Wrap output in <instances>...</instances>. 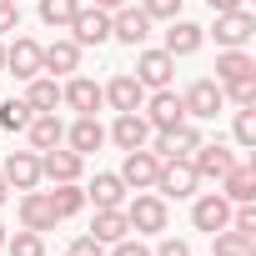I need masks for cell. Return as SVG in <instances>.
<instances>
[{
	"label": "cell",
	"instance_id": "39",
	"mask_svg": "<svg viewBox=\"0 0 256 256\" xmlns=\"http://www.w3.org/2000/svg\"><path fill=\"white\" fill-rule=\"evenodd\" d=\"M110 256H151V246H141V241H131V236H120Z\"/></svg>",
	"mask_w": 256,
	"mask_h": 256
},
{
	"label": "cell",
	"instance_id": "2",
	"mask_svg": "<svg viewBox=\"0 0 256 256\" xmlns=\"http://www.w3.org/2000/svg\"><path fill=\"white\" fill-rule=\"evenodd\" d=\"M196 186H201V176H196L191 161H161L151 191H156L161 201H186V196H196Z\"/></svg>",
	"mask_w": 256,
	"mask_h": 256
},
{
	"label": "cell",
	"instance_id": "23",
	"mask_svg": "<svg viewBox=\"0 0 256 256\" xmlns=\"http://www.w3.org/2000/svg\"><path fill=\"white\" fill-rule=\"evenodd\" d=\"M40 70H50V76L80 70V46H76V40H50V46H40Z\"/></svg>",
	"mask_w": 256,
	"mask_h": 256
},
{
	"label": "cell",
	"instance_id": "1",
	"mask_svg": "<svg viewBox=\"0 0 256 256\" xmlns=\"http://www.w3.org/2000/svg\"><path fill=\"white\" fill-rule=\"evenodd\" d=\"M120 211H126V221H131L136 236H156V231L171 226V211H166V201H161L156 191H141L131 206H120Z\"/></svg>",
	"mask_w": 256,
	"mask_h": 256
},
{
	"label": "cell",
	"instance_id": "40",
	"mask_svg": "<svg viewBox=\"0 0 256 256\" xmlns=\"http://www.w3.org/2000/svg\"><path fill=\"white\" fill-rule=\"evenodd\" d=\"M206 6H211V10L221 16V10H241V6H246V0H206Z\"/></svg>",
	"mask_w": 256,
	"mask_h": 256
},
{
	"label": "cell",
	"instance_id": "26",
	"mask_svg": "<svg viewBox=\"0 0 256 256\" xmlns=\"http://www.w3.org/2000/svg\"><path fill=\"white\" fill-rule=\"evenodd\" d=\"M26 106H30V110H56V106H60V86H56V76H46V70L30 76V80H26Z\"/></svg>",
	"mask_w": 256,
	"mask_h": 256
},
{
	"label": "cell",
	"instance_id": "25",
	"mask_svg": "<svg viewBox=\"0 0 256 256\" xmlns=\"http://www.w3.org/2000/svg\"><path fill=\"white\" fill-rule=\"evenodd\" d=\"M86 201H96V206H126V181L116 171H96V181L86 186Z\"/></svg>",
	"mask_w": 256,
	"mask_h": 256
},
{
	"label": "cell",
	"instance_id": "4",
	"mask_svg": "<svg viewBox=\"0 0 256 256\" xmlns=\"http://www.w3.org/2000/svg\"><path fill=\"white\" fill-rule=\"evenodd\" d=\"M141 116H146L151 131H171V126L186 120V106H181V96H176L171 86H161V90H151V96L141 100Z\"/></svg>",
	"mask_w": 256,
	"mask_h": 256
},
{
	"label": "cell",
	"instance_id": "31",
	"mask_svg": "<svg viewBox=\"0 0 256 256\" xmlns=\"http://www.w3.org/2000/svg\"><path fill=\"white\" fill-rule=\"evenodd\" d=\"M6 251H10V256H46V236L20 226L16 236H6Z\"/></svg>",
	"mask_w": 256,
	"mask_h": 256
},
{
	"label": "cell",
	"instance_id": "36",
	"mask_svg": "<svg viewBox=\"0 0 256 256\" xmlns=\"http://www.w3.org/2000/svg\"><path fill=\"white\" fill-rule=\"evenodd\" d=\"M66 256H106V246H100V241H96V236H76V241H70V251H66Z\"/></svg>",
	"mask_w": 256,
	"mask_h": 256
},
{
	"label": "cell",
	"instance_id": "24",
	"mask_svg": "<svg viewBox=\"0 0 256 256\" xmlns=\"http://www.w3.org/2000/svg\"><path fill=\"white\" fill-rule=\"evenodd\" d=\"M221 196H226L231 206H241V201H256V171L236 161V166L221 176Z\"/></svg>",
	"mask_w": 256,
	"mask_h": 256
},
{
	"label": "cell",
	"instance_id": "7",
	"mask_svg": "<svg viewBox=\"0 0 256 256\" xmlns=\"http://www.w3.org/2000/svg\"><path fill=\"white\" fill-rule=\"evenodd\" d=\"M146 36H151V16H146L141 6L110 10V40H120V46H146Z\"/></svg>",
	"mask_w": 256,
	"mask_h": 256
},
{
	"label": "cell",
	"instance_id": "21",
	"mask_svg": "<svg viewBox=\"0 0 256 256\" xmlns=\"http://www.w3.org/2000/svg\"><path fill=\"white\" fill-rule=\"evenodd\" d=\"M66 146H70L76 156H90V151H100V146H106V126H100L96 116H76V126L66 131Z\"/></svg>",
	"mask_w": 256,
	"mask_h": 256
},
{
	"label": "cell",
	"instance_id": "27",
	"mask_svg": "<svg viewBox=\"0 0 256 256\" xmlns=\"http://www.w3.org/2000/svg\"><path fill=\"white\" fill-rule=\"evenodd\" d=\"M50 196V206H56V216L66 221V216H76L80 206H86V191H80V181H56V191H46Z\"/></svg>",
	"mask_w": 256,
	"mask_h": 256
},
{
	"label": "cell",
	"instance_id": "30",
	"mask_svg": "<svg viewBox=\"0 0 256 256\" xmlns=\"http://www.w3.org/2000/svg\"><path fill=\"white\" fill-rule=\"evenodd\" d=\"M211 241H216V256H256V241L251 236H241V231H211Z\"/></svg>",
	"mask_w": 256,
	"mask_h": 256
},
{
	"label": "cell",
	"instance_id": "35",
	"mask_svg": "<svg viewBox=\"0 0 256 256\" xmlns=\"http://www.w3.org/2000/svg\"><path fill=\"white\" fill-rule=\"evenodd\" d=\"M141 10H146L151 20H176V16H181V0H141Z\"/></svg>",
	"mask_w": 256,
	"mask_h": 256
},
{
	"label": "cell",
	"instance_id": "17",
	"mask_svg": "<svg viewBox=\"0 0 256 256\" xmlns=\"http://www.w3.org/2000/svg\"><path fill=\"white\" fill-rule=\"evenodd\" d=\"M120 151H141L146 141H151V126H146V116L141 110H120L116 116V126H110V131H106Z\"/></svg>",
	"mask_w": 256,
	"mask_h": 256
},
{
	"label": "cell",
	"instance_id": "16",
	"mask_svg": "<svg viewBox=\"0 0 256 256\" xmlns=\"http://www.w3.org/2000/svg\"><path fill=\"white\" fill-rule=\"evenodd\" d=\"M191 166H196V176H201V181H221V176L236 166V156H231L221 141H201V146L191 151Z\"/></svg>",
	"mask_w": 256,
	"mask_h": 256
},
{
	"label": "cell",
	"instance_id": "13",
	"mask_svg": "<svg viewBox=\"0 0 256 256\" xmlns=\"http://www.w3.org/2000/svg\"><path fill=\"white\" fill-rule=\"evenodd\" d=\"M16 211H20V226H26V231H40V236L56 231V221H60L46 191H20V206H16Z\"/></svg>",
	"mask_w": 256,
	"mask_h": 256
},
{
	"label": "cell",
	"instance_id": "44",
	"mask_svg": "<svg viewBox=\"0 0 256 256\" xmlns=\"http://www.w3.org/2000/svg\"><path fill=\"white\" fill-rule=\"evenodd\" d=\"M0 70H6V46H0Z\"/></svg>",
	"mask_w": 256,
	"mask_h": 256
},
{
	"label": "cell",
	"instance_id": "45",
	"mask_svg": "<svg viewBox=\"0 0 256 256\" xmlns=\"http://www.w3.org/2000/svg\"><path fill=\"white\" fill-rule=\"evenodd\" d=\"M6 6H16V0H6Z\"/></svg>",
	"mask_w": 256,
	"mask_h": 256
},
{
	"label": "cell",
	"instance_id": "8",
	"mask_svg": "<svg viewBox=\"0 0 256 256\" xmlns=\"http://www.w3.org/2000/svg\"><path fill=\"white\" fill-rule=\"evenodd\" d=\"M0 176H6L10 191H36L40 186V151H10Z\"/></svg>",
	"mask_w": 256,
	"mask_h": 256
},
{
	"label": "cell",
	"instance_id": "32",
	"mask_svg": "<svg viewBox=\"0 0 256 256\" xmlns=\"http://www.w3.org/2000/svg\"><path fill=\"white\" fill-rule=\"evenodd\" d=\"M30 106L26 100H0V131H26V126H30Z\"/></svg>",
	"mask_w": 256,
	"mask_h": 256
},
{
	"label": "cell",
	"instance_id": "22",
	"mask_svg": "<svg viewBox=\"0 0 256 256\" xmlns=\"http://www.w3.org/2000/svg\"><path fill=\"white\" fill-rule=\"evenodd\" d=\"M90 236H96L100 246H116L120 236H131V221H126V211H120V206H96Z\"/></svg>",
	"mask_w": 256,
	"mask_h": 256
},
{
	"label": "cell",
	"instance_id": "20",
	"mask_svg": "<svg viewBox=\"0 0 256 256\" xmlns=\"http://www.w3.org/2000/svg\"><path fill=\"white\" fill-rule=\"evenodd\" d=\"M100 96L110 100V110L120 116V110H141V100H146V86L136 80V76H116L110 86H100Z\"/></svg>",
	"mask_w": 256,
	"mask_h": 256
},
{
	"label": "cell",
	"instance_id": "28",
	"mask_svg": "<svg viewBox=\"0 0 256 256\" xmlns=\"http://www.w3.org/2000/svg\"><path fill=\"white\" fill-rule=\"evenodd\" d=\"M236 76H256V60L246 56V46H241V50H221V56H216V80H236Z\"/></svg>",
	"mask_w": 256,
	"mask_h": 256
},
{
	"label": "cell",
	"instance_id": "43",
	"mask_svg": "<svg viewBox=\"0 0 256 256\" xmlns=\"http://www.w3.org/2000/svg\"><path fill=\"white\" fill-rule=\"evenodd\" d=\"M6 236H10V231H6V226H0V251H6Z\"/></svg>",
	"mask_w": 256,
	"mask_h": 256
},
{
	"label": "cell",
	"instance_id": "14",
	"mask_svg": "<svg viewBox=\"0 0 256 256\" xmlns=\"http://www.w3.org/2000/svg\"><path fill=\"white\" fill-rule=\"evenodd\" d=\"M6 70H10L16 80H30V76H40V40H30V36H16V40L6 46Z\"/></svg>",
	"mask_w": 256,
	"mask_h": 256
},
{
	"label": "cell",
	"instance_id": "41",
	"mask_svg": "<svg viewBox=\"0 0 256 256\" xmlns=\"http://www.w3.org/2000/svg\"><path fill=\"white\" fill-rule=\"evenodd\" d=\"M120 6H131V0H96V10H120Z\"/></svg>",
	"mask_w": 256,
	"mask_h": 256
},
{
	"label": "cell",
	"instance_id": "3",
	"mask_svg": "<svg viewBox=\"0 0 256 256\" xmlns=\"http://www.w3.org/2000/svg\"><path fill=\"white\" fill-rule=\"evenodd\" d=\"M181 106H186V120H216L221 116V106H226V96H221V80H191L186 90H181Z\"/></svg>",
	"mask_w": 256,
	"mask_h": 256
},
{
	"label": "cell",
	"instance_id": "37",
	"mask_svg": "<svg viewBox=\"0 0 256 256\" xmlns=\"http://www.w3.org/2000/svg\"><path fill=\"white\" fill-rule=\"evenodd\" d=\"M151 256H191V246H186L181 236H161V246H156Z\"/></svg>",
	"mask_w": 256,
	"mask_h": 256
},
{
	"label": "cell",
	"instance_id": "11",
	"mask_svg": "<svg viewBox=\"0 0 256 256\" xmlns=\"http://www.w3.org/2000/svg\"><path fill=\"white\" fill-rule=\"evenodd\" d=\"M136 80H141L146 90L171 86V80H176V56H166V50H141V56H136Z\"/></svg>",
	"mask_w": 256,
	"mask_h": 256
},
{
	"label": "cell",
	"instance_id": "19",
	"mask_svg": "<svg viewBox=\"0 0 256 256\" xmlns=\"http://www.w3.org/2000/svg\"><path fill=\"white\" fill-rule=\"evenodd\" d=\"M26 136H30V151H50V146H66V126H60L56 110H36Z\"/></svg>",
	"mask_w": 256,
	"mask_h": 256
},
{
	"label": "cell",
	"instance_id": "9",
	"mask_svg": "<svg viewBox=\"0 0 256 256\" xmlns=\"http://www.w3.org/2000/svg\"><path fill=\"white\" fill-rule=\"evenodd\" d=\"M191 226L206 231V236H211V231H226V226H231V201H226L221 191L196 196V201H191Z\"/></svg>",
	"mask_w": 256,
	"mask_h": 256
},
{
	"label": "cell",
	"instance_id": "6",
	"mask_svg": "<svg viewBox=\"0 0 256 256\" xmlns=\"http://www.w3.org/2000/svg\"><path fill=\"white\" fill-rule=\"evenodd\" d=\"M251 36H256V16H251L246 6H241V10H221V16H216V46H221V50H241Z\"/></svg>",
	"mask_w": 256,
	"mask_h": 256
},
{
	"label": "cell",
	"instance_id": "34",
	"mask_svg": "<svg viewBox=\"0 0 256 256\" xmlns=\"http://www.w3.org/2000/svg\"><path fill=\"white\" fill-rule=\"evenodd\" d=\"M221 96H226V100H236V106H256V76L221 80Z\"/></svg>",
	"mask_w": 256,
	"mask_h": 256
},
{
	"label": "cell",
	"instance_id": "29",
	"mask_svg": "<svg viewBox=\"0 0 256 256\" xmlns=\"http://www.w3.org/2000/svg\"><path fill=\"white\" fill-rule=\"evenodd\" d=\"M76 10H80V0H40V20H46L50 30H70Z\"/></svg>",
	"mask_w": 256,
	"mask_h": 256
},
{
	"label": "cell",
	"instance_id": "18",
	"mask_svg": "<svg viewBox=\"0 0 256 256\" xmlns=\"http://www.w3.org/2000/svg\"><path fill=\"white\" fill-rule=\"evenodd\" d=\"M201 46H206V26H196V20H181V16H176V20H171V30H166V46H161V50L181 60V56H196Z\"/></svg>",
	"mask_w": 256,
	"mask_h": 256
},
{
	"label": "cell",
	"instance_id": "42",
	"mask_svg": "<svg viewBox=\"0 0 256 256\" xmlns=\"http://www.w3.org/2000/svg\"><path fill=\"white\" fill-rule=\"evenodd\" d=\"M6 196H10V186H6V176H0V206H6Z\"/></svg>",
	"mask_w": 256,
	"mask_h": 256
},
{
	"label": "cell",
	"instance_id": "10",
	"mask_svg": "<svg viewBox=\"0 0 256 256\" xmlns=\"http://www.w3.org/2000/svg\"><path fill=\"white\" fill-rule=\"evenodd\" d=\"M156 171H161V161L141 146V151H126V161H120V181H126V191H151L156 186Z\"/></svg>",
	"mask_w": 256,
	"mask_h": 256
},
{
	"label": "cell",
	"instance_id": "5",
	"mask_svg": "<svg viewBox=\"0 0 256 256\" xmlns=\"http://www.w3.org/2000/svg\"><path fill=\"white\" fill-rule=\"evenodd\" d=\"M70 40L86 50V46H106L110 40V10H96V6H80L76 20H70Z\"/></svg>",
	"mask_w": 256,
	"mask_h": 256
},
{
	"label": "cell",
	"instance_id": "38",
	"mask_svg": "<svg viewBox=\"0 0 256 256\" xmlns=\"http://www.w3.org/2000/svg\"><path fill=\"white\" fill-rule=\"evenodd\" d=\"M10 30H20V10L0 0V36H10Z\"/></svg>",
	"mask_w": 256,
	"mask_h": 256
},
{
	"label": "cell",
	"instance_id": "33",
	"mask_svg": "<svg viewBox=\"0 0 256 256\" xmlns=\"http://www.w3.org/2000/svg\"><path fill=\"white\" fill-rule=\"evenodd\" d=\"M231 136H236V146H256V106H236V126H231Z\"/></svg>",
	"mask_w": 256,
	"mask_h": 256
},
{
	"label": "cell",
	"instance_id": "12",
	"mask_svg": "<svg viewBox=\"0 0 256 256\" xmlns=\"http://www.w3.org/2000/svg\"><path fill=\"white\" fill-rule=\"evenodd\" d=\"M80 171H86V156H76L70 146H50V151H40V176L56 186V181H80Z\"/></svg>",
	"mask_w": 256,
	"mask_h": 256
},
{
	"label": "cell",
	"instance_id": "15",
	"mask_svg": "<svg viewBox=\"0 0 256 256\" xmlns=\"http://www.w3.org/2000/svg\"><path fill=\"white\" fill-rule=\"evenodd\" d=\"M60 106H70L76 116H96V110L106 106V96H100V86H96V80H86V76H70V80L60 86Z\"/></svg>",
	"mask_w": 256,
	"mask_h": 256
}]
</instances>
